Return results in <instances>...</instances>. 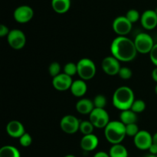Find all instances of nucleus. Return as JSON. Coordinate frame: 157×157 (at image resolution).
<instances>
[{"label": "nucleus", "mask_w": 157, "mask_h": 157, "mask_svg": "<svg viewBox=\"0 0 157 157\" xmlns=\"http://www.w3.org/2000/svg\"><path fill=\"white\" fill-rule=\"evenodd\" d=\"M77 66L78 76L84 81H89L96 75V65L90 58H81L77 63Z\"/></svg>", "instance_id": "obj_4"}, {"label": "nucleus", "mask_w": 157, "mask_h": 157, "mask_svg": "<svg viewBox=\"0 0 157 157\" xmlns=\"http://www.w3.org/2000/svg\"><path fill=\"white\" fill-rule=\"evenodd\" d=\"M104 135L107 140L112 145L121 144L127 136L126 126L121 121H110L104 128Z\"/></svg>", "instance_id": "obj_3"}, {"label": "nucleus", "mask_w": 157, "mask_h": 157, "mask_svg": "<svg viewBox=\"0 0 157 157\" xmlns=\"http://www.w3.org/2000/svg\"><path fill=\"white\" fill-rule=\"evenodd\" d=\"M89 121L94 127L99 129L105 128L110 123V117L106 110L101 108H94L89 114Z\"/></svg>", "instance_id": "obj_6"}, {"label": "nucleus", "mask_w": 157, "mask_h": 157, "mask_svg": "<svg viewBox=\"0 0 157 157\" xmlns=\"http://www.w3.org/2000/svg\"><path fill=\"white\" fill-rule=\"evenodd\" d=\"M110 52L112 56L123 62L133 61L138 53L134 41L126 36L115 38L110 45Z\"/></svg>", "instance_id": "obj_1"}, {"label": "nucleus", "mask_w": 157, "mask_h": 157, "mask_svg": "<svg viewBox=\"0 0 157 157\" xmlns=\"http://www.w3.org/2000/svg\"><path fill=\"white\" fill-rule=\"evenodd\" d=\"M133 142L139 150H149L153 144V136L147 130H140L139 133L133 137Z\"/></svg>", "instance_id": "obj_11"}, {"label": "nucleus", "mask_w": 157, "mask_h": 157, "mask_svg": "<svg viewBox=\"0 0 157 157\" xmlns=\"http://www.w3.org/2000/svg\"><path fill=\"white\" fill-rule=\"evenodd\" d=\"M127 17V19L130 21V22L133 24V23L136 22L139 19H140V12H138L136 9H130L129 11H127V14L125 15Z\"/></svg>", "instance_id": "obj_27"}, {"label": "nucleus", "mask_w": 157, "mask_h": 157, "mask_svg": "<svg viewBox=\"0 0 157 157\" xmlns=\"http://www.w3.org/2000/svg\"><path fill=\"white\" fill-rule=\"evenodd\" d=\"M146 157H157V156H156V155L150 154V155H148V156H147Z\"/></svg>", "instance_id": "obj_38"}, {"label": "nucleus", "mask_w": 157, "mask_h": 157, "mask_svg": "<svg viewBox=\"0 0 157 157\" xmlns=\"http://www.w3.org/2000/svg\"><path fill=\"white\" fill-rule=\"evenodd\" d=\"M81 121L73 115H65L60 122L61 129L67 134H74L79 130Z\"/></svg>", "instance_id": "obj_8"}, {"label": "nucleus", "mask_w": 157, "mask_h": 157, "mask_svg": "<svg viewBox=\"0 0 157 157\" xmlns=\"http://www.w3.org/2000/svg\"><path fill=\"white\" fill-rule=\"evenodd\" d=\"M139 127L136 124H131L126 126V133L127 136L134 137L139 133Z\"/></svg>", "instance_id": "obj_29"}, {"label": "nucleus", "mask_w": 157, "mask_h": 157, "mask_svg": "<svg viewBox=\"0 0 157 157\" xmlns=\"http://www.w3.org/2000/svg\"><path fill=\"white\" fill-rule=\"evenodd\" d=\"M94 102L87 98L80 99L76 104V110L81 114H90L94 109Z\"/></svg>", "instance_id": "obj_17"}, {"label": "nucleus", "mask_w": 157, "mask_h": 157, "mask_svg": "<svg viewBox=\"0 0 157 157\" xmlns=\"http://www.w3.org/2000/svg\"><path fill=\"white\" fill-rule=\"evenodd\" d=\"M149 151H150V154L156 155L157 156V145L156 144H153L151 146H150V149H149Z\"/></svg>", "instance_id": "obj_34"}, {"label": "nucleus", "mask_w": 157, "mask_h": 157, "mask_svg": "<svg viewBox=\"0 0 157 157\" xmlns=\"http://www.w3.org/2000/svg\"><path fill=\"white\" fill-rule=\"evenodd\" d=\"M118 75L123 80H128L132 77V71L129 67H123L120 70Z\"/></svg>", "instance_id": "obj_31"}, {"label": "nucleus", "mask_w": 157, "mask_h": 157, "mask_svg": "<svg viewBox=\"0 0 157 157\" xmlns=\"http://www.w3.org/2000/svg\"><path fill=\"white\" fill-rule=\"evenodd\" d=\"M141 25L147 30H153L157 26V13L155 10H146L141 15Z\"/></svg>", "instance_id": "obj_14"}, {"label": "nucleus", "mask_w": 157, "mask_h": 157, "mask_svg": "<svg viewBox=\"0 0 157 157\" xmlns=\"http://www.w3.org/2000/svg\"><path fill=\"white\" fill-rule=\"evenodd\" d=\"M137 121V116L135 112L132 110H126L121 111L120 115V121L123 123L125 126L131 124H136Z\"/></svg>", "instance_id": "obj_20"}, {"label": "nucleus", "mask_w": 157, "mask_h": 157, "mask_svg": "<svg viewBox=\"0 0 157 157\" xmlns=\"http://www.w3.org/2000/svg\"><path fill=\"white\" fill-rule=\"evenodd\" d=\"M61 67L59 63L57 62V61H54V62H52V64L49 65V74H50L51 76L55 78V77L58 76V75H59L60 74H61Z\"/></svg>", "instance_id": "obj_28"}, {"label": "nucleus", "mask_w": 157, "mask_h": 157, "mask_svg": "<svg viewBox=\"0 0 157 157\" xmlns=\"http://www.w3.org/2000/svg\"><path fill=\"white\" fill-rule=\"evenodd\" d=\"M64 73L70 77H72L76 75V74H78L77 64H75L73 62L67 63L64 67Z\"/></svg>", "instance_id": "obj_24"}, {"label": "nucleus", "mask_w": 157, "mask_h": 157, "mask_svg": "<svg viewBox=\"0 0 157 157\" xmlns=\"http://www.w3.org/2000/svg\"><path fill=\"white\" fill-rule=\"evenodd\" d=\"M99 144V139L94 134L84 135L81 140V147L86 152L94 150Z\"/></svg>", "instance_id": "obj_16"}, {"label": "nucleus", "mask_w": 157, "mask_h": 157, "mask_svg": "<svg viewBox=\"0 0 157 157\" xmlns=\"http://www.w3.org/2000/svg\"><path fill=\"white\" fill-rule=\"evenodd\" d=\"M6 132L13 138H20L25 133V127L23 124L18 121H12L6 126Z\"/></svg>", "instance_id": "obj_15"}, {"label": "nucleus", "mask_w": 157, "mask_h": 157, "mask_svg": "<svg viewBox=\"0 0 157 157\" xmlns=\"http://www.w3.org/2000/svg\"><path fill=\"white\" fill-rule=\"evenodd\" d=\"M150 58L154 65L157 67V44H155L151 52H150Z\"/></svg>", "instance_id": "obj_32"}, {"label": "nucleus", "mask_w": 157, "mask_h": 157, "mask_svg": "<svg viewBox=\"0 0 157 157\" xmlns=\"http://www.w3.org/2000/svg\"><path fill=\"white\" fill-rule=\"evenodd\" d=\"M152 78L153 79V81L157 83V67H155L152 71Z\"/></svg>", "instance_id": "obj_36"}, {"label": "nucleus", "mask_w": 157, "mask_h": 157, "mask_svg": "<svg viewBox=\"0 0 157 157\" xmlns=\"http://www.w3.org/2000/svg\"><path fill=\"white\" fill-rule=\"evenodd\" d=\"M101 67L104 73L110 76L118 75L121 68L120 61L113 56H108L104 58L101 63Z\"/></svg>", "instance_id": "obj_10"}, {"label": "nucleus", "mask_w": 157, "mask_h": 157, "mask_svg": "<svg viewBox=\"0 0 157 157\" xmlns=\"http://www.w3.org/2000/svg\"><path fill=\"white\" fill-rule=\"evenodd\" d=\"M133 24L126 16H118L113 20V29L119 36H125L130 32Z\"/></svg>", "instance_id": "obj_9"}, {"label": "nucleus", "mask_w": 157, "mask_h": 157, "mask_svg": "<svg viewBox=\"0 0 157 157\" xmlns=\"http://www.w3.org/2000/svg\"><path fill=\"white\" fill-rule=\"evenodd\" d=\"M153 144H156L157 145V132L155 133L153 136Z\"/></svg>", "instance_id": "obj_37"}, {"label": "nucleus", "mask_w": 157, "mask_h": 157, "mask_svg": "<svg viewBox=\"0 0 157 157\" xmlns=\"http://www.w3.org/2000/svg\"><path fill=\"white\" fill-rule=\"evenodd\" d=\"M70 90L74 96L77 98H81L87 93V85L84 80H76L73 81Z\"/></svg>", "instance_id": "obj_18"}, {"label": "nucleus", "mask_w": 157, "mask_h": 157, "mask_svg": "<svg viewBox=\"0 0 157 157\" xmlns=\"http://www.w3.org/2000/svg\"><path fill=\"white\" fill-rule=\"evenodd\" d=\"M64 157H76V156H74V155H67V156H65Z\"/></svg>", "instance_id": "obj_39"}, {"label": "nucleus", "mask_w": 157, "mask_h": 157, "mask_svg": "<svg viewBox=\"0 0 157 157\" xmlns=\"http://www.w3.org/2000/svg\"><path fill=\"white\" fill-rule=\"evenodd\" d=\"M145 109L146 104L144 101H142V100H135L134 102L132 104L130 110H132L136 113H138L144 111Z\"/></svg>", "instance_id": "obj_26"}, {"label": "nucleus", "mask_w": 157, "mask_h": 157, "mask_svg": "<svg viewBox=\"0 0 157 157\" xmlns=\"http://www.w3.org/2000/svg\"><path fill=\"white\" fill-rule=\"evenodd\" d=\"M94 157H110L109 153H106V152L104 151H99L98 153H96L94 154Z\"/></svg>", "instance_id": "obj_35"}, {"label": "nucleus", "mask_w": 157, "mask_h": 157, "mask_svg": "<svg viewBox=\"0 0 157 157\" xmlns=\"http://www.w3.org/2000/svg\"><path fill=\"white\" fill-rule=\"evenodd\" d=\"M155 12H156V13H157V9H155Z\"/></svg>", "instance_id": "obj_41"}, {"label": "nucleus", "mask_w": 157, "mask_h": 157, "mask_svg": "<svg viewBox=\"0 0 157 157\" xmlns=\"http://www.w3.org/2000/svg\"><path fill=\"white\" fill-rule=\"evenodd\" d=\"M155 93L157 94V84L156 85V87H155Z\"/></svg>", "instance_id": "obj_40"}, {"label": "nucleus", "mask_w": 157, "mask_h": 157, "mask_svg": "<svg viewBox=\"0 0 157 157\" xmlns=\"http://www.w3.org/2000/svg\"><path fill=\"white\" fill-rule=\"evenodd\" d=\"M13 15L17 22L24 24L32 20L34 16V11L29 6H20L15 9Z\"/></svg>", "instance_id": "obj_12"}, {"label": "nucleus", "mask_w": 157, "mask_h": 157, "mask_svg": "<svg viewBox=\"0 0 157 157\" xmlns=\"http://www.w3.org/2000/svg\"><path fill=\"white\" fill-rule=\"evenodd\" d=\"M52 7L57 13H66L70 9L71 0H52Z\"/></svg>", "instance_id": "obj_19"}, {"label": "nucleus", "mask_w": 157, "mask_h": 157, "mask_svg": "<svg viewBox=\"0 0 157 157\" xmlns=\"http://www.w3.org/2000/svg\"><path fill=\"white\" fill-rule=\"evenodd\" d=\"M133 41L137 52L141 54H150L155 44L153 38L144 32L138 34Z\"/></svg>", "instance_id": "obj_5"}, {"label": "nucleus", "mask_w": 157, "mask_h": 157, "mask_svg": "<svg viewBox=\"0 0 157 157\" xmlns=\"http://www.w3.org/2000/svg\"><path fill=\"white\" fill-rule=\"evenodd\" d=\"M0 157H21V154L16 147L7 145L0 149Z\"/></svg>", "instance_id": "obj_22"}, {"label": "nucleus", "mask_w": 157, "mask_h": 157, "mask_svg": "<svg viewBox=\"0 0 157 157\" xmlns=\"http://www.w3.org/2000/svg\"><path fill=\"white\" fill-rule=\"evenodd\" d=\"M9 32H10V31L9 30V28H8L7 26L3 24H2L1 25H0V37L3 38V37L5 36H8Z\"/></svg>", "instance_id": "obj_33"}, {"label": "nucleus", "mask_w": 157, "mask_h": 157, "mask_svg": "<svg viewBox=\"0 0 157 157\" xmlns=\"http://www.w3.org/2000/svg\"><path fill=\"white\" fill-rule=\"evenodd\" d=\"M19 143L21 146L24 147H28L32 144V138L31 135L28 133H25L21 137L19 138Z\"/></svg>", "instance_id": "obj_30"}, {"label": "nucleus", "mask_w": 157, "mask_h": 157, "mask_svg": "<svg viewBox=\"0 0 157 157\" xmlns=\"http://www.w3.org/2000/svg\"><path fill=\"white\" fill-rule=\"evenodd\" d=\"M7 41L12 48L20 50L25 45L26 36L22 31L15 29L10 30L7 36Z\"/></svg>", "instance_id": "obj_7"}, {"label": "nucleus", "mask_w": 157, "mask_h": 157, "mask_svg": "<svg viewBox=\"0 0 157 157\" xmlns=\"http://www.w3.org/2000/svg\"><path fill=\"white\" fill-rule=\"evenodd\" d=\"M94 104L95 108H101L104 109L105 106L107 105V98L104 95L98 94L94 98L93 101Z\"/></svg>", "instance_id": "obj_25"}, {"label": "nucleus", "mask_w": 157, "mask_h": 157, "mask_svg": "<svg viewBox=\"0 0 157 157\" xmlns=\"http://www.w3.org/2000/svg\"><path fill=\"white\" fill-rule=\"evenodd\" d=\"M109 155L110 157H128V151L121 144H115L110 147Z\"/></svg>", "instance_id": "obj_21"}, {"label": "nucleus", "mask_w": 157, "mask_h": 157, "mask_svg": "<svg viewBox=\"0 0 157 157\" xmlns=\"http://www.w3.org/2000/svg\"><path fill=\"white\" fill-rule=\"evenodd\" d=\"M135 101V95L133 90L127 86H122L114 91L112 98L113 104L118 110H130Z\"/></svg>", "instance_id": "obj_2"}, {"label": "nucleus", "mask_w": 157, "mask_h": 157, "mask_svg": "<svg viewBox=\"0 0 157 157\" xmlns=\"http://www.w3.org/2000/svg\"><path fill=\"white\" fill-rule=\"evenodd\" d=\"M73 83L71 77L68 76L64 73H61L58 76L53 78L52 80V85L59 91H64L71 88Z\"/></svg>", "instance_id": "obj_13"}, {"label": "nucleus", "mask_w": 157, "mask_h": 157, "mask_svg": "<svg viewBox=\"0 0 157 157\" xmlns=\"http://www.w3.org/2000/svg\"><path fill=\"white\" fill-rule=\"evenodd\" d=\"M94 129V126L93 125L90 121H81L80 124V128L79 130L84 135H89L92 134Z\"/></svg>", "instance_id": "obj_23"}]
</instances>
